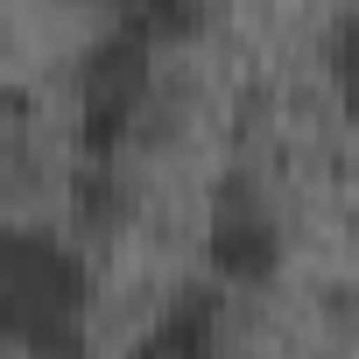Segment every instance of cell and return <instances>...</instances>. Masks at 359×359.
Here are the masks:
<instances>
[{"instance_id":"obj_1","label":"cell","mask_w":359,"mask_h":359,"mask_svg":"<svg viewBox=\"0 0 359 359\" xmlns=\"http://www.w3.org/2000/svg\"><path fill=\"white\" fill-rule=\"evenodd\" d=\"M92 268L43 226H0V352H78Z\"/></svg>"},{"instance_id":"obj_2","label":"cell","mask_w":359,"mask_h":359,"mask_svg":"<svg viewBox=\"0 0 359 359\" xmlns=\"http://www.w3.org/2000/svg\"><path fill=\"white\" fill-rule=\"evenodd\" d=\"M148 64H155V50L127 29L99 36L78 57V148L92 162H120V148L134 141V127L148 113Z\"/></svg>"},{"instance_id":"obj_3","label":"cell","mask_w":359,"mask_h":359,"mask_svg":"<svg viewBox=\"0 0 359 359\" xmlns=\"http://www.w3.org/2000/svg\"><path fill=\"white\" fill-rule=\"evenodd\" d=\"M205 254L233 289H261L282 275V226L268 212V198L247 176H226L212 191V219H205Z\"/></svg>"},{"instance_id":"obj_4","label":"cell","mask_w":359,"mask_h":359,"mask_svg":"<svg viewBox=\"0 0 359 359\" xmlns=\"http://www.w3.org/2000/svg\"><path fill=\"white\" fill-rule=\"evenodd\" d=\"M226 345V324H219V296L212 289H184L169 296V310L155 317V331L141 338V352H169V359H205Z\"/></svg>"},{"instance_id":"obj_5","label":"cell","mask_w":359,"mask_h":359,"mask_svg":"<svg viewBox=\"0 0 359 359\" xmlns=\"http://www.w3.org/2000/svg\"><path fill=\"white\" fill-rule=\"evenodd\" d=\"M205 0H120V29L127 36H141L148 50H162V43H191L198 29H205Z\"/></svg>"},{"instance_id":"obj_6","label":"cell","mask_w":359,"mask_h":359,"mask_svg":"<svg viewBox=\"0 0 359 359\" xmlns=\"http://www.w3.org/2000/svg\"><path fill=\"white\" fill-rule=\"evenodd\" d=\"M71 212H78L85 233H113V226L127 219V191H120L113 162H92V155H85V169L71 176Z\"/></svg>"}]
</instances>
